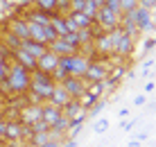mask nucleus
<instances>
[{
	"label": "nucleus",
	"instance_id": "nucleus-1",
	"mask_svg": "<svg viewBox=\"0 0 156 147\" xmlns=\"http://www.w3.org/2000/svg\"><path fill=\"white\" fill-rule=\"evenodd\" d=\"M30 79H32V73L25 70L23 66L9 61V73L5 81H0V91H2V97H23L25 93L30 91Z\"/></svg>",
	"mask_w": 156,
	"mask_h": 147
},
{
	"label": "nucleus",
	"instance_id": "nucleus-2",
	"mask_svg": "<svg viewBox=\"0 0 156 147\" xmlns=\"http://www.w3.org/2000/svg\"><path fill=\"white\" fill-rule=\"evenodd\" d=\"M55 84H57V81L52 79V75L41 73V70H34V73H32V79H30V91H27V93L39 95L43 102H48V100H50V95H52Z\"/></svg>",
	"mask_w": 156,
	"mask_h": 147
},
{
	"label": "nucleus",
	"instance_id": "nucleus-3",
	"mask_svg": "<svg viewBox=\"0 0 156 147\" xmlns=\"http://www.w3.org/2000/svg\"><path fill=\"white\" fill-rule=\"evenodd\" d=\"M111 68H113L111 59L93 54V59H90V66H88V70H86V75H84V81H86L88 86H90V84H102V81L106 79V75H109Z\"/></svg>",
	"mask_w": 156,
	"mask_h": 147
},
{
	"label": "nucleus",
	"instance_id": "nucleus-4",
	"mask_svg": "<svg viewBox=\"0 0 156 147\" xmlns=\"http://www.w3.org/2000/svg\"><path fill=\"white\" fill-rule=\"evenodd\" d=\"M131 18H133V23H136V27L140 30V34H147V36H154V12H149V9H145L138 5L136 9L131 12Z\"/></svg>",
	"mask_w": 156,
	"mask_h": 147
},
{
	"label": "nucleus",
	"instance_id": "nucleus-5",
	"mask_svg": "<svg viewBox=\"0 0 156 147\" xmlns=\"http://www.w3.org/2000/svg\"><path fill=\"white\" fill-rule=\"evenodd\" d=\"M120 18H122V14H115V12H111V9H106L104 5H102L98 9V14H95V25H98L102 32H111V30H115V27H120Z\"/></svg>",
	"mask_w": 156,
	"mask_h": 147
},
{
	"label": "nucleus",
	"instance_id": "nucleus-6",
	"mask_svg": "<svg viewBox=\"0 0 156 147\" xmlns=\"http://www.w3.org/2000/svg\"><path fill=\"white\" fill-rule=\"evenodd\" d=\"M93 54L106 57V59L113 54V39H111V32H100V34H95V39H93Z\"/></svg>",
	"mask_w": 156,
	"mask_h": 147
},
{
	"label": "nucleus",
	"instance_id": "nucleus-7",
	"mask_svg": "<svg viewBox=\"0 0 156 147\" xmlns=\"http://www.w3.org/2000/svg\"><path fill=\"white\" fill-rule=\"evenodd\" d=\"M90 59L93 57H88V54H84V52H75V54L68 57V68H70L73 77H84L88 66H90Z\"/></svg>",
	"mask_w": 156,
	"mask_h": 147
},
{
	"label": "nucleus",
	"instance_id": "nucleus-8",
	"mask_svg": "<svg viewBox=\"0 0 156 147\" xmlns=\"http://www.w3.org/2000/svg\"><path fill=\"white\" fill-rule=\"evenodd\" d=\"M61 86L68 91V95H70L73 100H79V97L88 91V84L84 81V77H73V75H68V77L61 81Z\"/></svg>",
	"mask_w": 156,
	"mask_h": 147
},
{
	"label": "nucleus",
	"instance_id": "nucleus-9",
	"mask_svg": "<svg viewBox=\"0 0 156 147\" xmlns=\"http://www.w3.org/2000/svg\"><path fill=\"white\" fill-rule=\"evenodd\" d=\"M41 106L39 104H25V106H20L18 109V122L23 124V127H32L34 122H39L41 120Z\"/></svg>",
	"mask_w": 156,
	"mask_h": 147
},
{
	"label": "nucleus",
	"instance_id": "nucleus-10",
	"mask_svg": "<svg viewBox=\"0 0 156 147\" xmlns=\"http://www.w3.org/2000/svg\"><path fill=\"white\" fill-rule=\"evenodd\" d=\"M2 143H25V127L18 120H7V129H5Z\"/></svg>",
	"mask_w": 156,
	"mask_h": 147
},
{
	"label": "nucleus",
	"instance_id": "nucleus-11",
	"mask_svg": "<svg viewBox=\"0 0 156 147\" xmlns=\"http://www.w3.org/2000/svg\"><path fill=\"white\" fill-rule=\"evenodd\" d=\"M9 61H14V63H18V66H23L25 70H30V73H34V70H36V59L32 57V54H27L23 48H18V50L9 52Z\"/></svg>",
	"mask_w": 156,
	"mask_h": 147
},
{
	"label": "nucleus",
	"instance_id": "nucleus-12",
	"mask_svg": "<svg viewBox=\"0 0 156 147\" xmlns=\"http://www.w3.org/2000/svg\"><path fill=\"white\" fill-rule=\"evenodd\" d=\"M63 118V113H61V109L55 106V104H50V102H45V104L41 106V120L48 124V127H52L55 122H59Z\"/></svg>",
	"mask_w": 156,
	"mask_h": 147
},
{
	"label": "nucleus",
	"instance_id": "nucleus-13",
	"mask_svg": "<svg viewBox=\"0 0 156 147\" xmlns=\"http://www.w3.org/2000/svg\"><path fill=\"white\" fill-rule=\"evenodd\" d=\"M57 63H59V57H57L55 52L45 50L39 59H36V70H41V73H48V75H50L52 70H55Z\"/></svg>",
	"mask_w": 156,
	"mask_h": 147
},
{
	"label": "nucleus",
	"instance_id": "nucleus-14",
	"mask_svg": "<svg viewBox=\"0 0 156 147\" xmlns=\"http://www.w3.org/2000/svg\"><path fill=\"white\" fill-rule=\"evenodd\" d=\"M70 100H73V97L68 95V91L63 88L61 84H55V88H52V95H50V100H48V102H50V104H55V106H59V109H63Z\"/></svg>",
	"mask_w": 156,
	"mask_h": 147
},
{
	"label": "nucleus",
	"instance_id": "nucleus-15",
	"mask_svg": "<svg viewBox=\"0 0 156 147\" xmlns=\"http://www.w3.org/2000/svg\"><path fill=\"white\" fill-rule=\"evenodd\" d=\"M48 50L55 52L57 57H70V54H75V50H73L70 45H68V41L63 39V36H57V39L52 41L50 45H48Z\"/></svg>",
	"mask_w": 156,
	"mask_h": 147
},
{
	"label": "nucleus",
	"instance_id": "nucleus-16",
	"mask_svg": "<svg viewBox=\"0 0 156 147\" xmlns=\"http://www.w3.org/2000/svg\"><path fill=\"white\" fill-rule=\"evenodd\" d=\"M20 48H23V50L27 52V54H32V57H34V59H39L41 54H43V52L48 50V45H45V43L32 41V39H23V41H20Z\"/></svg>",
	"mask_w": 156,
	"mask_h": 147
},
{
	"label": "nucleus",
	"instance_id": "nucleus-17",
	"mask_svg": "<svg viewBox=\"0 0 156 147\" xmlns=\"http://www.w3.org/2000/svg\"><path fill=\"white\" fill-rule=\"evenodd\" d=\"M61 113H63V118H68V120H70V118L79 116V113H86V111H84V106H82V102H79V100H70L66 106L61 109Z\"/></svg>",
	"mask_w": 156,
	"mask_h": 147
},
{
	"label": "nucleus",
	"instance_id": "nucleus-18",
	"mask_svg": "<svg viewBox=\"0 0 156 147\" xmlns=\"http://www.w3.org/2000/svg\"><path fill=\"white\" fill-rule=\"evenodd\" d=\"M68 18H70L75 25H77V30H79V27H90V25H95L84 12H70V14H68Z\"/></svg>",
	"mask_w": 156,
	"mask_h": 147
},
{
	"label": "nucleus",
	"instance_id": "nucleus-19",
	"mask_svg": "<svg viewBox=\"0 0 156 147\" xmlns=\"http://www.w3.org/2000/svg\"><path fill=\"white\" fill-rule=\"evenodd\" d=\"M32 7L45 14H55L57 12V0H32Z\"/></svg>",
	"mask_w": 156,
	"mask_h": 147
},
{
	"label": "nucleus",
	"instance_id": "nucleus-20",
	"mask_svg": "<svg viewBox=\"0 0 156 147\" xmlns=\"http://www.w3.org/2000/svg\"><path fill=\"white\" fill-rule=\"evenodd\" d=\"M140 48H143L145 54H152L154 48H156V39H154V36H147V39H143V41H140Z\"/></svg>",
	"mask_w": 156,
	"mask_h": 147
},
{
	"label": "nucleus",
	"instance_id": "nucleus-21",
	"mask_svg": "<svg viewBox=\"0 0 156 147\" xmlns=\"http://www.w3.org/2000/svg\"><path fill=\"white\" fill-rule=\"evenodd\" d=\"M138 7V0H120V12L122 14H131Z\"/></svg>",
	"mask_w": 156,
	"mask_h": 147
},
{
	"label": "nucleus",
	"instance_id": "nucleus-22",
	"mask_svg": "<svg viewBox=\"0 0 156 147\" xmlns=\"http://www.w3.org/2000/svg\"><path fill=\"white\" fill-rule=\"evenodd\" d=\"M106 129H109V118H100V120L93 124V131L95 134H104Z\"/></svg>",
	"mask_w": 156,
	"mask_h": 147
},
{
	"label": "nucleus",
	"instance_id": "nucleus-23",
	"mask_svg": "<svg viewBox=\"0 0 156 147\" xmlns=\"http://www.w3.org/2000/svg\"><path fill=\"white\" fill-rule=\"evenodd\" d=\"M7 73H9V59L7 57H0V81H5Z\"/></svg>",
	"mask_w": 156,
	"mask_h": 147
},
{
	"label": "nucleus",
	"instance_id": "nucleus-24",
	"mask_svg": "<svg viewBox=\"0 0 156 147\" xmlns=\"http://www.w3.org/2000/svg\"><path fill=\"white\" fill-rule=\"evenodd\" d=\"M88 0H70V12H84Z\"/></svg>",
	"mask_w": 156,
	"mask_h": 147
},
{
	"label": "nucleus",
	"instance_id": "nucleus-25",
	"mask_svg": "<svg viewBox=\"0 0 156 147\" xmlns=\"http://www.w3.org/2000/svg\"><path fill=\"white\" fill-rule=\"evenodd\" d=\"M136 122H138L136 118H129V120H122V122H120V129H122V131H131V129L136 127Z\"/></svg>",
	"mask_w": 156,
	"mask_h": 147
},
{
	"label": "nucleus",
	"instance_id": "nucleus-26",
	"mask_svg": "<svg viewBox=\"0 0 156 147\" xmlns=\"http://www.w3.org/2000/svg\"><path fill=\"white\" fill-rule=\"evenodd\" d=\"M55 39H57V32L52 30L50 25H45V45H50V43L55 41Z\"/></svg>",
	"mask_w": 156,
	"mask_h": 147
},
{
	"label": "nucleus",
	"instance_id": "nucleus-27",
	"mask_svg": "<svg viewBox=\"0 0 156 147\" xmlns=\"http://www.w3.org/2000/svg\"><path fill=\"white\" fill-rule=\"evenodd\" d=\"M138 5L145 9H149V12H154V7H156V0H138Z\"/></svg>",
	"mask_w": 156,
	"mask_h": 147
},
{
	"label": "nucleus",
	"instance_id": "nucleus-28",
	"mask_svg": "<svg viewBox=\"0 0 156 147\" xmlns=\"http://www.w3.org/2000/svg\"><path fill=\"white\" fill-rule=\"evenodd\" d=\"M5 129H7V120H5V116H0V143L5 140Z\"/></svg>",
	"mask_w": 156,
	"mask_h": 147
},
{
	"label": "nucleus",
	"instance_id": "nucleus-29",
	"mask_svg": "<svg viewBox=\"0 0 156 147\" xmlns=\"http://www.w3.org/2000/svg\"><path fill=\"white\" fill-rule=\"evenodd\" d=\"M145 102H147V95H136V97H133V104H136V106H143L145 104Z\"/></svg>",
	"mask_w": 156,
	"mask_h": 147
},
{
	"label": "nucleus",
	"instance_id": "nucleus-30",
	"mask_svg": "<svg viewBox=\"0 0 156 147\" xmlns=\"http://www.w3.org/2000/svg\"><path fill=\"white\" fill-rule=\"evenodd\" d=\"M59 147H77V140H73V138H66Z\"/></svg>",
	"mask_w": 156,
	"mask_h": 147
},
{
	"label": "nucleus",
	"instance_id": "nucleus-31",
	"mask_svg": "<svg viewBox=\"0 0 156 147\" xmlns=\"http://www.w3.org/2000/svg\"><path fill=\"white\" fill-rule=\"evenodd\" d=\"M136 140H138V143H143V140H147V131H138V134H136Z\"/></svg>",
	"mask_w": 156,
	"mask_h": 147
},
{
	"label": "nucleus",
	"instance_id": "nucleus-32",
	"mask_svg": "<svg viewBox=\"0 0 156 147\" xmlns=\"http://www.w3.org/2000/svg\"><path fill=\"white\" fill-rule=\"evenodd\" d=\"M152 91H154V81L149 79L147 84H145V93H152Z\"/></svg>",
	"mask_w": 156,
	"mask_h": 147
},
{
	"label": "nucleus",
	"instance_id": "nucleus-33",
	"mask_svg": "<svg viewBox=\"0 0 156 147\" xmlns=\"http://www.w3.org/2000/svg\"><path fill=\"white\" fill-rule=\"evenodd\" d=\"M118 116H120L122 120H125V118H129V109H120V111H118Z\"/></svg>",
	"mask_w": 156,
	"mask_h": 147
},
{
	"label": "nucleus",
	"instance_id": "nucleus-34",
	"mask_svg": "<svg viewBox=\"0 0 156 147\" xmlns=\"http://www.w3.org/2000/svg\"><path fill=\"white\" fill-rule=\"evenodd\" d=\"M0 57H7L9 59V52L5 50V45H2V41H0Z\"/></svg>",
	"mask_w": 156,
	"mask_h": 147
},
{
	"label": "nucleus",
	"instance_id": "nucleus-35",
	"mask_svg": "<svg viewBox=\"0 0 156 147\" xmlns=\"http://www.w3.org/2000/svg\"><path fill=\"white\" fill-rule=\"evenodd\" d=\"M59 145H61V143H57V140H48L43 147H59Z\"/></svg>",
	"mask_w": 156,
	"mask_h": 147
},
{
	"label": "nucleus",
	"instance_id": "nucleus-36",
	"mask_svg": "<svg viewBox=\"0 0 156 147\" xmlns=\"http://www.w3.org/2000/svg\"><path fill=\"white\" fill-rule=\"evenodd\" d=\"M90 2H93V5H95V7H98V9H100V7H102V5H104V0H90Z\"/></svg>",
	"mask_w": 156,
	"mask_h": 147
},
{
	"label": "nucleus",
	"instance_id": "nucleus-37",
	"mask_svg": "<svg viewBox=\"0 0 156 147\" xmlns=\"http://www.w3.org/2000/svg\"><path fill=\"white\" fill-rule=\"evenodd\" d=\"M127 147H140V143H138V140H131V143H129Z\"/></svg>",
	"mask_w": 156,
	"mask_h": 147
},
{
	"label": "nucleus",
	"instance_id": "nucleus-38",
	"mask_svg": "<svg viewBox=\"0 0 156 147\" xmlns=\"http://www.w3.org/2000/svg\"><path fill=\"white\" fill-rule=\"evenodd\" d=\"M2 7H5V5H2V0H0V14H2Z\"/></svg>",
	"mask_w": 156,
	"mask_h": 147
},
{
	"label": "nucleus",
	"instance_id": "nucleus-39",
	"mask_svg": "<svg viewBox=\"0 0 156 147\" xmlns=\"http://www.w3.org/2000/svg\"><path fill=\"white\" fill-rule=\"evenodd\" d=\"M0 97H2V91H0Z\"/></svg>",
	"mask_w": 156,
	"mask_h": 147
}]
</instances>
